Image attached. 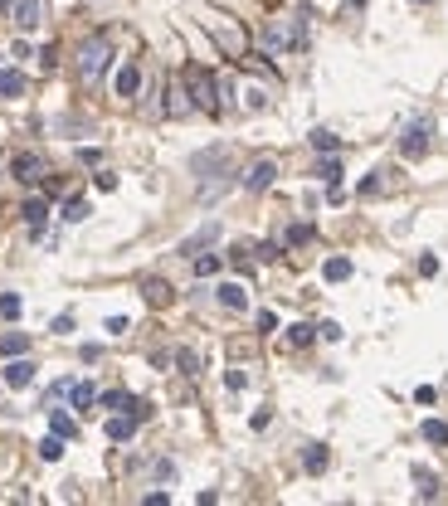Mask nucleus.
I'll return each instance as SVG.
<instances>
[{
	"label": "nucleus",
	"instance_id": "obj_27",
	"mask_svg": "<svg viewBox=\"0 0 448 506\" xmlns=\"http://www.w3.org/2000/svg\"><path fill=\"white\" fill-rule=\"evenodd\" d=\"M88 215H93V210H88V200H78V195L63 205V220H68V224H83Z\"/></svg>",
	"mask_w": 448,
	"mask_h": 506
},
{
	"label": "nucleus",
	"instance_id": "obj_11",
	"mask_svg": "<svg viewBox=\"0 0 448 506\" xmlns=\"http://www.w3.org/2000/svg\"><path fill=\"white\" fill-rule=\"evenodd\" d=\"M229 166V146H215V151H200L195 156V175H220Z\"/></svg>",
	"mask_w": 448,
	"mask_h": 506
},
{
	"label": "nucleus",
	"instance_id": "obj_18",
	"mask_svg": "<svg viewBox=\"0 0 448 506\" xmlns=\"http://www.w3.org/2000/svg\"><path fill=\"white\" fill-rule=\"evenodd\" d=\"M25 351H29L25 331H5V336H0V356H5V361H10V356H25Z\"/></svg>",
	"mask_w": 448,
	"mask_h": 506
},
{
	"label": "nucleus",
	"instance_id": "obj_5",
	"mask_svg": "<svg viewBox=\"0 0 448 506\" xmlns=\"http://www.w3.org/2000/svg\"><path fill=\"white\" fill-rule=\"evenodd\" d=\"M10 175H15L20 185H39V180H44V156H39V151H20V156L10 161Z\"/></svg>",
	"mask_w": 448,
	"mask_h": 506
},
{
	"label": "nucleus",
	"instance_id": "obj_35",
	"mask_svg": "<svg viewBox=\"0 0 448 506\" xmlns=\"http://www.w3.org/2000/svg\"><path fill=\"white\" fill-rule=\"evenodd\" d=\"M312 146H317V151H336L341 141H336V132H327V127H317V132H312Z\"/></svg>",
	"mask_w": 448,
	"mask_h": 506
},
{
	"label": "nucleus",
	"instance_id": "obj_7",
	"mask_svg": "<svg viewBox=\"0 0 448 506\" xmlns=\"http://www.w3.org/2000/svg\"><path fill=\"white\" fill-rule=\"evenodd\" d=\"M205 29H215V34H220V44H224L234 58L244 54V34H239V25H229L224 15H205Z\"/></svg>",
	"mask_w": 448,
	"mask_h": 506
},
{
	"label": "nucleus",
	"instance_id": "obj_32",
	"mask_svg": "<svg viewBox=\"0 0 448 506\" xmlns=\"http://www.w3.org/2000/svg\"><path fill=\"white\" fill-rule=\"evenodd\" d=\"M20 307H25V302H20L15 292H0V316H5V321H15V316H20Z\"/></svg>",
	"mask_w": 448,
	"mask_h": 506
},
{
	"label": "nucleus",
	"instance_id": "obj_28",
	"mask_svg": "<svg viewBox=\"0 0 448 506\" xmlns=\"http://www.w3.org/2000/svg\"><path fill=\"white\" fill-rule=\"evenodd\" d=\"M220 268H224V258H220V253H200V258H195V273H200V278H215Z\"/></svg>",
	"mask_w": 448,
	"mask_h": 506
},
{
	"label": "nucleus",
	"instance_id": "obj_24",
	"mask_svg": "<svg viewBox=\"0 0 448 506\" xmlns=\"http://www.w3.org/2000/svg\"><path fill=\"white\" fill-rule=\"evenodd\" d=\"M49 428H54L58 438H73V433H78V423L68 419V414H63V409H49Z\"/></svg>",
	"mask_w": 448,
	"mask_h": 506
},
{
	"label": "nucleus",
	"instance_id": "obj_21",
	"mask_svg": "<svg viewBox=\"0 0 448 506\" xmlns=\"http://www.w3.org/2000/svg\"><path fill=\"white\" fill-rule=\"evenodd\" d=\"M322 278L327 282H346L351 278V258H327V263H322Z\"/></svg>",
	"mask_w": 448,
	"mask_h": 506
},
{
	"label": "nucleus",
	"instance_id": "obj_2",
	"mask_svg": "<svg viewBox=\"0 0 448 506\" xmlns=\"http://www.w3.org/2000/svg\"><path fill=\"white\" fill-rule=\"evenodd\" d=\"M185 93H190V103H195L200 113L220 117V83H215V73H210V68L190 63V68H185Z\"/></svg>",
	"mask_w": 448,
	"mask_h": 506
},
{
	"label": "nucleus",
	"instance_id": "obj_41",
	"mask_svg": "<svg viewBox=\"0 0 448 506\" xmlns=\"http://www.w3.org/2000/svg\"><path fill=\"white\" fill-rule=\"evenodd\" d=\"M258 331H278V316L273 311H258Z\"/></svg>",
	"mask_w": 448,
	"mask_h": 506
},
{
	"label": "nucleus",
	"instance_id": "obj_6",
	"mask_svg": "<svg viewBox=\"0 0 448 506\" xmlns=\"http://www.w3.org/2000/svg\"><path fill=\"white\" fill-rule=\"evenodd\" d=\"M273 180H278V161H273V156H258V161L244 170V190H253V195H258V190H268Z\"/></svg>",
	"mask_w": 448,
	"mask_h": 506
},
{
	"label": "nucleus",
	"instance_id": "obj_34",
	"mask_svg": "<svg viewBox=\"0 0 448 506\" xmlns=\"http://www.w3.org/2000/svg\"><path fill=\"white\" fill-rule=\"evenodd\" d=\"M103 404H108V409H122V414H127V409H132V394H127V390H108V394H103Z\"/></svg>",
	"mask_w": 448,
	"mask_h": 506
},
{
	"label": "nucleus",
	"instance_id": "obj_20",
	"mask_svg": "<svg viewBox=\"0 0 448 506\" xmlns=\"http://www.w3.org/2000/svg\"><path fill=\"white\" fill-rule=\"evenodd\" d=\"M141 292H146V302H151V307H166V302H170V287L161 278H146V282H141Z\"/></svg>",
	"mask_w": 448,
	"mask_h": 506
},
{
	"label": "nucleus",
	"instance_id": "obj_25",
	"mask_svg": "<svg viewBox=\"0 0 448 506\" xmlns=\"http://www.w3.org/2000/svg\"><path fill=\"white\" fill-rule=\"evenodd\" d=\"M414 482H419V497H424V502H434V497H439V477H434L429 468H414Z\"/></svg>",
	"mask_w": 448,
	"mask_h": 506
},
{
	"label": "nucleus",
	"instance_id": "obj_17",
	"mask_svg": "<svg viewBox=\"0 0 448 506\" xmlns=\"http://www.w3.org/2000/svg\"><path fill=\"white\" fill-rule=\"evenodd\" d=\"M25 93V73L20 68H0V98H20Z\"/></svg>",
	"mask_w": 448,
	"mask_h": 506
},
{
	"label": "nucleus",
	"instance_id": "obj_15",
	"mask_svg": "<svg viewBox=\"0 0 448 506\" xmlns=\"http://www.w3.org/2000/svg\"><path fill=\"white\" fill-rule=\"evenodd\" d=\"M190 108H195V103H190V93L170 83V88H166V117H185Z\"/></svg>",
	"mask_w": 448,
	"mask_h": 506
},
{
	"label": "nucleus",
	"instance_id": "obj_22",
	"mask_svg": "<svg viewBox=\"0 0 448 506\" xmlns=\"http://www.w3.org/2000/svg\"><path fill=\"white\" fill-rule=\"evenodd\" d=\"M302 468H307V473H327V443H307V453H302Z\"/></svg>",
	"mask_w": 448,
	"mask_h": 506
},
{
	"label": "nucleus",
	"instance_id": "obj_42",
	"mask_svg": "<svg viewBox=\"0 0 448 506\" xmlns=\"http://www.w3.org/2000/svg\"><path fill=\"white\" fill-rule=\"evenodd\" d=\"M0 10H10V0H0Z\"/></svg>",
	"mask_w": 448,
	"mask_h": 506
},
{
	"label": "nucleus",
	"instance_id": "obj_1",
	"mask_svg": "<svg viewBox=\"0 0 448 506\" xmlns=\"http://www.w3.org/2000/svg\"><path fill=\"white\" fill-rule=\"evenodd\" d=\"M108 63H112V39L108 34H93V39L78 44V78H83V83H98V78L108 73Z\"/></svg>",
	"mask_w": 448,
	"mask_h": 506
},
{
	"label": "nucleus",
	"instance_id": "obj_26",
	"mask_svg": "<svg viewBox=\"0 0 448 506\" xmlns=\"http://www.w3.org/2000/svg\"><path fill=\"white\" fill-rule=\"evenodd\" d=\"M424 438L439 443V448H448V423L444 419H424Z\"/></svg>",
	"mask_w": 448,
	"mask_h": 506
},
{
	"label": "nucleus",
	"instance_id": "obj_13",
	"mask_svg": "<svg viewBox=\"0 0 448 506\" xmlns=\"http://www.w3.org/2000/svg\"><path fill=\"white\" fill-rule=\"evenodd\" d=\"M137 88H141V68L137 63H122L117 68V98H137Z\"/></svg>",
	"mask_w": 448,
	"mask_h": 506
},
{
	"label": "nucleus",
	"instance_id": "obj_10",
	"mask_svg": "<svg viewBox=\"0 0 448 506\" xmlns=\"http://www.w3.org/2000/svg\"><path fill=\"white\" fill-rule=\"evenodd\" d=\"M10 15H15V25L29 34V29H39V20H44V5H39V0H15Z\"/></svg>",
	"mask_w": 448,
	"mask_h": 506
},
{
	"label": "nucleus",
	"instance_id": "obj_12",
	"mask_svg": "<svg viewBox=\"0 0 448 506\" xmlns=\"http://www.w3.org/2000/svg\"><path fill=\"white\" fill-rule=\"evenodd\" d=\"M215 297H220V307H229V311H244V307H249L244 282H220V287H215Z\"/></svg>",
	"mask_w": 448,
	"mask_h": 506
},
{
	"label": "nucleus",
	"instance_id": "obj_40",
	"mask_svg": "<svg viewBox=\"0 0 448 506\" xmlns=\"http://www.w3.org/2000/svg\"><path fill=\"white\" fill-rule=\"evenodd\" d=\"M419 273H424V278H434V273H439V258H434V253H424V258H419Z\"/></svg>",
	"mask_w": 448,
	"mask_h": 506
},
{
	"label": "nucleus",
	"instance_id": "obj_31",
	"mask_svg": "<svg viewBox=\"0 0 448 506\" xmlns=\"http://www.w3.org/2000/svg\"><path fill=\"white\" fill-rule=\"evenodd\" d=\"M312 336H317V326H307V321H297V326H287V346H307Z\"/></svg>",
	"mask_w": 448,
	"mask_h": 506
},
{
	"label": "nucleus",
	"instance_id": "obj_19",
	"mask_svg": "<svg viewBox=\"0 0 448 506\" xmlns=\"http://www.w3.org/2000/svg\"><path fill=\"white\" fill-rule=\"evenodd\" d=\"M93 399H98V390H93L88 380H73V385H68V404H73V409H88Z\"/></svg>",
	"mask_w": 448,
	"mask_h": 506
},
{
	"label": "nucleus",
	"instance_id": "obj_9",
	"mask_svg": "<svg viewBox=\"0 0 448 506\" xmlns=\"http://www.w3.org/2000/svg\"><path fill=\"white\" fill-rule=\"evenodd\" d=\"M5 385H10V390H25V385H34V361H25V356H10V366H5Z\"/></svg>",
	"mask_w": 448,
	"mask_h": 506
},
{
	"label": "nucleus",
	"instance_id": "obj_4",
	"mask_svg": "<svg viewBox=\"0 0 448 506\" xmlns=\"http://www.w3.org/2000/svg\"><path fill=\"white\" fill-rule=\"evenodd\" d=\"M429 146H434V117L404 122V132H399V156H404V161H419V156H429Z\"/></svg>",
	"mask_w": 448,
	"mask_h": 506
},
{
	"label": "nucleus",
	"instance_id": "obj_33",
	"mask_svg": "<svg viewBox=\"0 0 448 506\" xmlns=\"http://www.w3.org/2000/svg\"><path fill=\"white\" fill-rule=\"evenodd\" d=\"M175 361H180V370H185V375H200V356L190 351V346H180V351H175Z\"/></svg>",
	"mask_w": 448,
	"mask_h": 506
},
{
	"label": "nucleus",
	"instance_id": "obj_14",
	"mask_svg": "<svg viewBox=\"0 0 448 506\" xmlns=\"http://www.w3.org/2000/svg\"><path fill=\"white\" fill-rule=\"evenodd\" d=\"M132 433H137V419H132V414H112L108 419V438L112 443H127Z\"/></svg>",
	"mask_w": 448,
	"mask_h": 506
},
{
	"label": "nucleus",
	"instance_id": "obj_16",
	"mask_svg": "<svg viewBox=\"0 0 448 506\" xmlns=\"http://www.w3.org/2000/svg\"><path fill=\"white\" fill-rule=\"evenodd\" d=\"M215 239H220V224H205L200 234H190V239L180 244V253H185V258H195V253L205 249V244H215Z\"/></svg>",
	"mask_w": 448,
	"mask_h": 506
},
{
	"label": "nucleus",
	"instance_id": "obj_38",
	"mask_svg": "<svg viewBox=\"0 0 448 506\" xmlns=\"http://www.w3.org/2000/svg\"><path fill=\"white\" fill-rule=\"evenodd\" d=\"M224 385H229V390H244V385H249V375H244V370H229V375H224Z\"/></svg>",
	"mask_w": 448,
	"mask_h": 506
},
{
	"label": "nucleus",
	"instance_id": "obj_29",
	"mask_svg": "<svg viewBox=\"0 0 448 506\" xmlns=\"http://www.w3.org/2000/svg\"><path fill=\"white\" fill-rule=\"evenodd\" d=\"M317 175H322V180H327V185H341V161H336L332 151H327V161H322V166H317Z\"/></svg>",
	"mask_w": 448,
	"mask_h": 506
},
{
	"label": "nucleus",
	"instance_id": "obj_37",
	"mask_svg": "<svg viewBox=\"0 0 448 506\" xmlns=\"http://www.w3.org/2000/svg\"><path fill=\"white\" fill-rule=\"evenodd\" d=\"M263 103H268V98H263V93H258V88H244V108H249V113H258V108H263Z\"/></svg>",
	"mask_w": 448,
	"mask_h": 506
},
{
	"label": "nucleus",
	"instance_id": "obj_36",
	"mask_svg": "<svg viewBox=\"0 0 448 506\" xmlns=\"http://www.w3.org/2000/svg\"><path fill=\"white\" fill-rule=\"evenodd\" d=\"M307 239H312V224H292V229H287V244H292V249L307 244Z\"/></svg>",
	"mask_w": 448,
	"mask_h": 506
},
{
	"label": "nucleus",
	"instance_id": "obj_8",
	"mask_svg": "<svg viewBox=\"0 0 448 506\" xmlns=\"http://www.w3.org/2000/svg\"><path fill=\"white\" fill-rule=\"evenodd\" d=\"M20 215H25L29 234H34V239H39V234H44V220H49V200H44V195L25 200V205H20Z\"/></svg>",
	"mask_w": 448,
	"mask_h": 506
},
{
	"label": "nucleus",
	"instance_id": "obj_30",
	"mask_svg": "<svg viewBox=\"0 0 448 506\" xmlns=\"http://www.w3.org/2000/svg\"><path fill=\"white\" fill-rule=\"evenodd\" d=\"M39 458H44V463H58V458H63V438H58V433H49V438L39 443Z\"/></svg>",
	"mask_w": 448,
	"mask_h": 506
},
{
	"label": "nucleus",
	"instance_id": "obj_39",
	"mask_svg": "<svg viewBox=\"0 0 448 506\" xmlns=\"http://www.w3.org/2000/svg\"><path fill=\"white\" fill-rule=\"evenodd\" d=\"M317 336H322V341H341V326H336V321H322Z\"/></svg>",
	"mask_w": 448,
	"mask_h": 506
},
{
	"label": "nucleus",
	"instance_id": "obj_23",
	"mask_svg": "<svg viewBox=\"0 0 448 506\" xmlns=\"http://www.w3.org/2000/svg\"><path fill=\"white\" fill-rule=\"evenodd\" d=\"M390 175L394 170H370L361 180V195H380V190H390Z\"/></svg>",
	"mask_w": 448,
	"mask_h": 506
},
{
	"label": "nucleus",
	"instance_id": "obj_3",
	"mask_svg": "<svg viewBox=\"0 0 448 506\" xmlns=\"http://www.w3.org/2000/svg\"><path fill=\"white\" fill-rule=\"evenodd\" d=\"M263 39H268V49H307V15L297 10L292 20H273L263 29Z\"/></svg>",
	"mask_w": 448,
	"mask_h": 506
}]
</instances>
